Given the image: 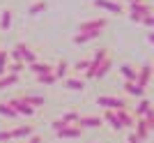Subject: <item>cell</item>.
Returning a JSON list of instances; mask_svg holds the SVG:
<instances>
[{
  "label": "cell",
  "instance_id": "cell-28",
  "mask_svg": "<svg viewBox=\"0 0 154 143\" xmlns=\"http://www.w3.org/2000/svg\"><path fill=\"white\" fill-rule=\"evenodd\" d=\"M7 65H9V53L7 49H0V76L7 74Z\"/></svg>",
  "mask_w": 154,
  "mask_h": 143
},
{
  "label": "cell",
  "instance_id": "cell-1",
  "mask_svg": "<svg viewBox=\"0 0 154 143\" xmlns=\"http://www.w3.org/2000/svg\"><path fill=\"white\" fill-rule=\"evenodd\" d=\"M97 106H101L103 111H120V109H129V102L122 97H115V95H99L94 99Z\"/></svg>",
  "mask_w": 154,
  "mask_h": 143
},
{
  "label": "cell",
  "instance_id": "cell-14",
  "mask_svg": "<svg viewBox=\"0 0 154 143\" xmlns=\"http://www.w3.org/2000/svg\"><path fill=\"white\" fill-rule=\"evenodd\" d=\"M28 72H32V74H35V76H42V74H51L53 72V65L51 62H42V60H35V62H32V65H28Z\"/></svg>",
  "mask_w": 154,
  "mask_h": 143
},
{
  "label": "cell",
  "instance_id": "cell-12",
  "mask_svg": "<svg viewBox=\"0 0 154 143\" xmlns=\"http://www.w3.org/2000/svg\"><path fill=\"white\" fill-rule=\"evenodd\" d=\"M62 85L67 88V90H74V92H83L85 88H88V83H85L81 76H67L62 81Z\"/></svg>",
  "mask_w": 154,
  "mask_h": 143
},
{
  "label": "cell",
  "instance_id": "cell-17",
  "mask_svg": "<svg viewBox=\"0 0 154 143\" xmlns=\"http://www.w3.org/2000/svg\"><path fill=\"white\" fill-rule=\"evenodd\" d=\"M99 118H101V122H108V127L113 132H122V125H120V120H117L115 111H103Z\"/></svg>",
  "mask_w": 154,
  "mask_h": 143
},
{
  "label": "cell",
  "instance_id": "cell-19",
  "mask_svg": "<svg viewBox=\"0 0 154 143\" xmlns=\"http://www.w3.org/2000/svg\"><path fill=\"white\" fill-rule=\"evenodd\" d=\"M12 21H14V12L12 9H2L0 12V33H7L12 28Z\"/></svg>",
  "mask_w": 154,
  "mask_h": 143
},
{
  "label": "cell",
  "instance_id": "cell-18",
  "mask_svg": "<svg viewBox=\"0 0 154 143\" xmlns=\"http://www.w3.org/2000/svg\"><path fill=\"white\" fill-rule=\"evenodd\" d=\"M21 97H23V102H26V104H30L32 109H39V106H44V104H46V97H44V95L26 92V95H21Z\"/></svg>",
  "mask_w": 154,
  "mask_h": 143
},
{
  "label": "cell",
  "instance_id": "cell-4",
  "mask_svg": "<svg viewBox=\"0 0 154 143\" xmlns=\"http://www.w3.org/2000/svg\"><path fill=\"white\" fill-rule=\"evenodd\" d=\"M92 7H97V9H103V12L108 14H124V5L122 2H117V0H92Z\"/></svg>",
  "mask_w": 154,
  "mask_h": 143
},
{
  "label": "cell",
  "instance_id": "cell-6",
  "mask_svg": "<svg viewBox=\"0 0 154 143\" xmlns=\"http://www.w3.org/2000/svg\"><path fill=\"white\" fill-rule=\"evenodd\" d=\"M149 81H152V65H149V62H145L143 67H138V69H136V83L140 85V88H147Z\"/></svg>",
  "mask_w": 154,
  "mask_h": 143
},
{
  "label": "cell",
  "instance_id": "cell-34",
  "mask_svg": "<svg viewBox=\"0 0 154 143\" xmlns=\"http://www.w3.org/2000/svg\"><path fill=\"white\" fill-rule=\"evenodd\" d=\"M26 143H44V138H42V136L37 134V132H35V134H32L30 138H26Z\"/></svg>",
  "mask_w": 154,
  "mask_h": 143
},
{
  "label": "cell",
  "instance_id": "cell-24",
  "mask_svg": "<svg viewBox=\"0 0 154 143\" xmlns=\"http://www.w3.org/2000/svg\"><path fill=\"white\" fill-rule=\"evenodd\" d=\"M108 56H110V49H108V46H101V49H97V51L92 53L90 60H92V65H99V62H101V60H106Z\"/></svg>",
  "mask_w": 154,
  "mask_h": 143
},
{
  "label": "cell",
  "instance_id": "cell-37",
  "mask_svg": "<svg viewBox=\"0 0 154 143\" xmlns=\"http://www.w3.org/2000/svg\"><path fill=\"white\" fill-rule=\"evenodd\" d=\"M12 143H14V141H12Z\"/></svg>",
  "mask_w": 154,
  "mask_h": 143
},
{
  "label": "cell",
  "instance_id": "cell-31",
  "mask_svg": "<svg viewBox=\"0 0 154 143\" xmlns=\"http://www.w3.org/2000/svg\"><path fill=\"white\" fill-rule=\"evenodd\" d=\"M140 23L145 28H154V14H145V16L140 19Z\"/></svg>",
  "mask_w": 154,
  "mask_h": 143
},
{
  "label": "cell",
  "instance_id": "cell-21",
  "mask_svg": "<svg viewBox=\"0 0 154 143\" xmlns=\"http://www.w3.org/2000/svg\"><path fill=\"white\" fill-rule=\"evenodd\" d=\"M149 109H152V102H149L147 97H140V102L134 106V116H136V118H143Z\"/></svg>",
  "mask_w": 154,
  "mask_h": 143
},
{
  "label": "cell",
  "instance_id": "cell-13",
  "mask_svg": "<svg viewBox=\"0 0 154 143\" xmlns=\"http://www.w3.org/2000/svg\"><path fill=\"white\" fill-rule=\"evenodd\" d=\"M131 132H134V134H136L138 138H140V141H147V138H149V132H152V129H149V125L145 122L143 118H136L134 129H131Z\"/></svg>",
  "mask_w": 154,
  "mask_h": 143
},
{
  "label": "cell",
  "instance_id": "cell-8",
  "mask_svg": "<svg viewBox=\"0 0 154 143\" xmlns=\"http://www.w3.org/2000/svg\"><path fill=\"white\" fill-rule=\"evenodd\" d=\"M9 132H12V141H21V138H30L37 129H35V125H16Z\"/></svg>",
  "mask_w": 154,
  "mask_h": 143
},
{
  "label": "cell",
  "instance_id": "cell-26",
  "mask_svg": "<svg viewBox=\"0 0 154 143\" xmlns=\"http://www.w3.org/2000/svg\"><path fill=\"white\" fill-rule=\"evenodd\" d=\"M0 116H2V118H9V120H16V118H19V116H16V111L7 104V102H0Z\"/></svg>",
  "mask_w": 154,
  "mask_h": 143
},
{
  "label": "cell",
  "instance_id": "cell-16",
  "mask_svg": "<svg viewBox=\"0 0 154 143\" xmlns=\"http://www.w3.org/2000/svg\"><path fill=\"white\" fill-rule=\"evenodd\" d=\"M69 74H71V69H69V62H67V60H58V62L53 65V76L58 78V81H64Z\"/></svg>",
  "mask_w": 154,
  "mask_h": 143
},
{
  "label": "cell",
  "instance_id": "cell-10",
  "mask_svg": "<svg viewBox=\"0 0 154 143\" xmlns=\"http://www.w3.org/2000/svg\"><path fill=\"white\" fill-rule=\"evenodd\" d=\"M78 127H81V129H99V127H101V118L99 116H78Z\"/></svg>",
  "mask_w": 154,
  "mask_h": 143
},
{
  "label": "cell",
  "instance_id": "cell-23",
  "mask_svg": "<svg viewBox=\"0 0 154 143\" xmlns=\"http://www.w3.org/2000/svg\"><path fill=\"white\" fill-rule=\"evenodd\" d=\"M120 74H122L124 81H136V67L134 65H129V62H124V65H120Z\"/></svg>",
  "mask_w": 154,
  "mask_h": 143
},
{
  "label": "cell",
  "instance_id": "cell-3",
  "mask_svg": "<svg viewBox=\"0 0 154 143\" xmlns=\"http://www.w3.org/2000/svg\"><path fill=\"white\" fill-rule=\"evenodd\" d=\"M129 19L134 21V23H140V19L145 16V14H154L152 9V2L149 0H145V2H138V5H129Z\"/></svg>",
  "mask_w": 154,
  "mask_h": 143
},
{
  "label": "cell",
  "instance_id": "cell-9",
  "mask_svg": "<svg viewBox=\"0 0 154 143\" xmlns=\"http://www.w3.org/2000/svg\"><path fill=\"white\" fill-rule=\"evenodd\" d=\"M103 35V30H90V33H76L74 35V44L81 46V44H90V42H94V39H99Z\"/></svg>",
  "mask_w": 154,
  "mask_h": 143
},
{
  "label": "cell",
  "instance_id": "cell-35",
  "mask_svg": "<svg viewBox=\"0 0 154 143\" xmlns=\"http://www.w3.org/2000/svg\"><path fill=\"white\" fill-rule=\"evenodd\" d=\"M51 127H53V132H58V129H62V127H67V125L58 118V120H53V122H51Z\"/></svg>",
  "mask_w": 154,
  "mask_h": 143
},
{
  "label": "cell",
  "instance_id": "cell-29",
  "mask_svg": "<svg viewBox=\"0 0 154 143\" xmlns=\"http://www.w3.org/2000/svg\"><path fill=\"white\" fill-rule=\"evenodd\" d=\"M26 69V65L21 62V60H14V62H9L7 65V74H16V76H21V72Z\"/></svg>",
  "mask_w": 154,
  "mask_h": 143
},
{
  "label": "cell",
  "instance_id": "cell-30",
  "mask_svg": "<svg viewBox=\"0 0 154 143\" xmlns=\"http://www.w3.org/2000/svg\"><path fill=\"white\" fill-rule=\"evenodd\" d=\"M64 125H76L78 122V113L76 111H69V113H62V118H60Z\"/></svg>",
  "mask_w": 154,
  "mask_h": 143
},
{
  "label": "cell",
  "instance_id": "cell-7",
  "mask_svg": "<svg viewBox=\"0 0 154 143\" xmlns=\"http://www.w3.org/2000/svg\"><path fill=\"white\" fill-rule=\"evenodd\" d=\"M55 136L58 138H67V141H74V138L83 136V129H81L78 125H67V127H62V129L55 132Z\"/></svg>",
  "mask_w": 154,
  "mask_h": 143
},
{
  "label": "cell",
  "instance_id": "cell-5",
  "mask_svg": "<svg viewBox=\"0 0 154 143\" xmlns=\"http://www.w3.org/2000/svg\"><path fill=\"white\" fill-rule=\"evenodd\" d=\"M108 28V19L106 16H99V19H90V21H83L78 23L76 33H90V30H106Z\"/></svg>",
  "mask_w": 154,
  "mask_h": 143
},
{
  "label": "cell",
  "instance_id": "cell-33",
  "mask_svg": "<svg viewBox=\"0 0 154 143\" xmlns=\"http://www.w3.org/2000/svg\"><path fill=\"white\" fill-rule=\"evenodd\" d=\"M127 143H143V141H140L138 136H136V134H134L131 129H129V134H127Z\"/></svg>",
  "mask_w": 154,
  "mask_h": 143
},
{
  "label": "cell",
  "instance_id": "cell-25",
  "mask_svg": "<svg viewBox=\"0 0 154 143\" xmlns=\"http://www.w3.org/2000/svg\"><path fill=\"white\" fill-rule=\"evenodd\" d=\"M90 65H92V60H90V58H83V60H78V62H74V65H69V69L76 72V74H83Z\"/></svg>",
  "mask_w": 154,
  "mask_h": 143
},
{
  "label": "cell",
  "instance_id": "cell-11",
  "mask_svg": "<svg viewBox=\"0 0 154 143\" xmlns=\"http://www.w3.org/2000/svg\"><path fill=\"white\" fill-rule=\"evenodd\" d=\"M117 120H120V125H122V129H134V122H136V116L131 113L129 109H120L115 111Z\"/></svg>",
  "mask_w": 154,
  "mask_h": 143
},
{
  "label": "cell",
  "instance_id": "cell-20",
  "mask_svg": "<svg viewBox=\"0 0 154 143\" xmlns=\"http://www.w3.org/2000/svg\"><path fill=\"white\" fill-rule=\"evenodd\" d=\"M21 83V76L16 74H5V76H0V90H7V88H14V85Z\"/></svg>",
  "mask_w": 154,
  "mask_h": 143
},
{
  "label": "cell",
  "instance_id": "cell-22",
  "mask_svg": "<svg viewBox=\"0 0 154 143\" xmlns=\"http://www.w3.org/2000/svg\"><path fill=\"white\" fill-rule=\"evenodd\" d=\"M48 9V2L46 0H37V2H32L30 7H28V16H39L42 12H46Z\"/></svg>",
  "mask_w": 154,
  "mask_h": 143
},
{
  "label": "cell",
  "instance_id": "cell-36",
  "mask_svg": "<svg viewBox=\"0 0 154 143\" xmlns=\"http://www.w3.org/2000/svg\"><path fill=\"white\" fill-rule=\"evenodd\" d=\"M0 49H2V46H0Z\"/></svg>",
  "mask_w": 154,
  "mask_h": 143
},
{
  "label": "cell",
  "instance_id": "cell-27",
  "mask_svg": "<svg viewBox=\"0 0 154 143\" xmlns=\"http://www.w3.org/2000/svg\"><path fill=\"white\" fill-rule=\"evenodd\" d=\"M35 81H37L39 85H55V83H58V78L53 76V72H51V74H42V76H35Z\"/></svg>",
  "mask_w": 154,
  "mask_h": 143
},
{
  "label": "cell",
  "instance_id": "cell-32",
  "mask_svg": "<svg viewBox=\"0 0 154 143\" xmlns=\"http://www.w3.org/2000/svg\"><path fill=\"white\" fill-rule=\"evenodd\" d=\"M0 143H12V132H9V129L0 132Z\"/></svg>",
  "mask_w": 154,
  "mask_h": 143
},
{
  "label": "cell",
  "instance_id": "cell-15",
  "mask_svg": "<svg viewBox=\"0 0 154 143\" xmlns=\"http://www.w3.org/2000/svg\"><path fill=\"white\" fill-rule=\"evenodd\" d=\"M122 90L127 92L129 97H138V99L145 97V88H140L136 81H124V83H122Z\"/></svg>",
  "mask_w": 154,
  "mask_h": 143
},
{
  "label": "cell",
  "instance_id": "cell-2",
  "mask_svg": "<svg viewBox=\"0 0 154 143\" xmlns=\"http://www.w3.org/2000/svg\"><path fill=\"white\" fill-rule=\"evenodd\" d=\"M7 104L12 106L14 111H16V116H23V118H35V116H37V109H32L30 104H26L21 95H16V97H9V99H7Z\"/></svg>",
  "mask_w": 154,
  "mask_h": 143
}]
</instances>
